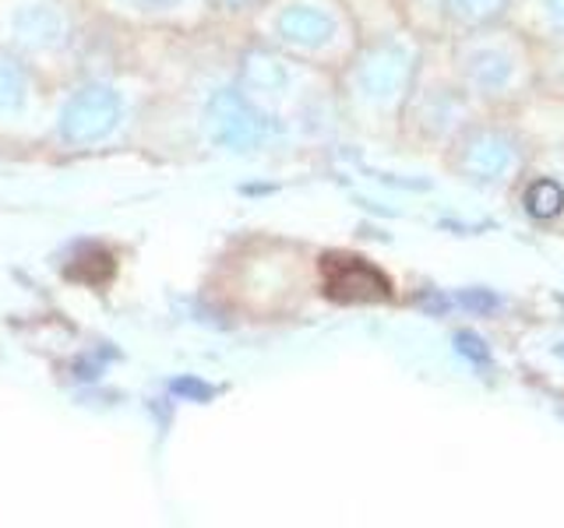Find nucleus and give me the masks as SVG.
Here are the masks:
<instances>
[{
    "label": "nucleus",
    "mask_w": 564,
    "mask_h": 528,
    "mask_svg": "<svg viewBox=\"0 0 564 528\" xmlns=\"http://www.w3.org/2000/svg\"><path fill=\"white\" fill-rule=\"evenodd\" d=\"M322 275H325V296L339 299V304H375V299L392 296V286H388V278L375 264L352 254L322 257Z\"/></svg>",
    "instance_id": "1"
},
{
    "label": "nucleus",
    "mask_w": 564,
    "mask_h": 528,
    "mask_svg": "<svg viewBox=\"0 0 564 528\" xmlns=\"http://www.w3.org/2000/svg\"><path fill=\"white\" fill-rule=\"evenodd\" d=\"M113 117H117V99L110 92H102V88H93V92L70 102V110L64 117V134L78 141L99 138L113 128Z\"/></svg>",
    "instance_id": "2"
}]
</instances>
